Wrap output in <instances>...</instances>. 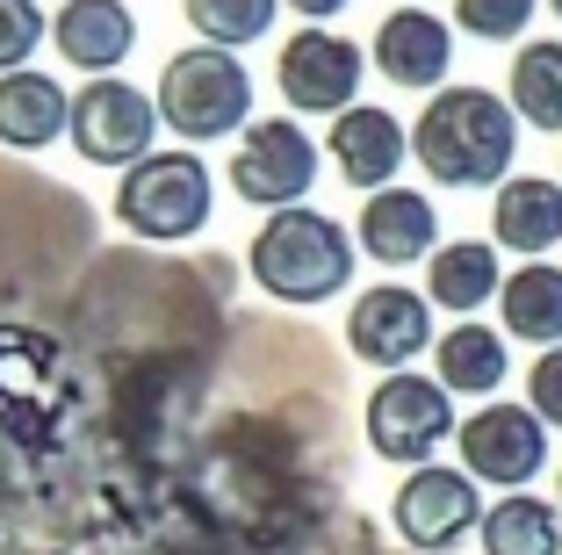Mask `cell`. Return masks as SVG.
Segmentation results:
<instances>
[{"instance_id": "6da1fadb", "label": "cell", "mask_w": 562, "mask_h": 555, "mask_svg": "<svg viewBox=\"0 0 562 555\" xmlns=\"http://www.w3.org/2000/svg\"><path fill=\"white\" fill-rule=\"evenodd\" d=\"M412 159L440 188H505L519 159V115L491 87H440L412 123Z\"/></svg>"}, {"instance_id": "7a4b0ae2", "label": "cell", "mask_w": 562, "mask_h": 555, "mask_svg": "<svg viewBox=\"0 0 562 555\" xmlns=\"http://www.w3.org/2000/svg\"><path fill=\"white\" fill-rule=\"evenodd\" d=\"M353 245H361V238H353L339 217L296 202V210H274L260 231H252L246 275L260 281L274 303L311 311V303H331V296L353 281Z\"/></svg>"}, {"instance_id": "3957f363", "label": "cell", "mask_w": 562, "mask_h": 555, "mask_svg": "<svg viewBox=\"0 0 562 555\" xmlns=\"http://www.w3.org/2000/svg\"><path fill=\"white\" fill-rule=\"evenodd\" d=\"M159 123L181 145H216V137L246 131L252 115V73L238 51H216V44H188L166 58L159 73Z\"/></svg>"}, {"instance_id": "277c9868", "label": "cell", "mask_w": 562, "mask_h": 555, "mask_svg": "<svg viewBox=\"0 0 562 555\" xmlns=\"http://www.w3.org/2000/svg\"><path fill=\"white\" fill-rule=\"evenodd\" d=\"M210 210H216V180L188 145L181 152H151V159H137L131 174L116 180V217H123L131 238L181 245V238H195V231L210 224Z\"/></svg>"}, {"instance_id": "5b68a950", "label": "cell", "mask_w": 562, "mask_h": 555, "mask_svg": "<svg viewBox=\"0 0 562 555\" xmlns=\"http://www.w3.org/2000/svg\"><path fill=\"white\" fill-rule=\"evenodd\" d=\"M361 433L382 462L426 469V462L462 433V419H454V397L440 390V376H412V368H404V376H382L375 390H368Z\"/></svg>"}, {"instance_id": "8992f818", "label": "cell", "mask_w": 562, "mask_h": 555, "mask_svg": "<svg viewBox=\"0 0 562 555\" xmlns=\"http://www.w3.org/2000/svg\"><path fill=\"white\" fill-rule=\"evenodd\" d=\"M483 490L469 469H447V462H426V469H412L397 484V498H390V520H397L404 548L418 555H454L469 534H483Z\"/></svg>"}, {"instance_id": "52a82bcc", "label": "cell", "mask_w": 562, "mask_h": 555, "mask_svg": "<svg viewBox=\"0 0 562 555\" xmlns=\"http://www.w3.org/2000/svg\"><path fill=\"white\" fill-rule=\"evenodd\" d=\"M317 159L325 152L311 145L296 115H260V123H246V137L232 152V188L252 210H296L317 180Z\"/></svg>"}, {"instance_id": "ba28073f", "label": "cell", "mask_w": 562, "mask_h": 555, "mask_svg": "<svg viewBox=\"0 0 562 555\" xmlns=\"http://www.w3.org/2000/svg\"><path fill=\"white\" fill-rule=\"evenodd\" d=\"M426 346H440L432 332V296L426 289H404V281H375V289L353 296L347 311V354L382 368V376H404Z\"/></svg>"}, {"instance_id": "9c48e42d", "label": "cell", "mask_w": 562, "mask_h": 555, "mask_svg": "<svg viewBox=\"0 0 562 555\" xmlns=\"http://www.w3.org/2000/svg\"><path fill=\"white\" fill-rule=\"evenodd\" d=\"M361 44L339 30H317V22H303L289 44H281L274 58V80H281V101L296 115H347L353 95H361Z\"/></svg>"}, {"instance_id": "30bf717a", "label": "cell", "mask_w": 562, "mask_h": 555, "mask_svg": "<svg viewBox=\"0 0 562 555\" xmlns=\"http://www.w3.org/2000/svg\"><path fill=\"white\" fill-rule=\"evenodd\" d=\"M454 441H462V469L491 490H527L548 469V425L533 404H497L491 397L462 419Z\"/></svg>"}, {"instance_id": "8fae6325", "label": "cell", "mask_w": 562, "mask_h": 555, "mask_svg": "<svg viewBox=\"0 0 562 555\" xmlns=\"http://www.w3.org/2000/svg\"><path fill=\"white\" fill-rule=\"evenodd\" d=\"M151 131H159V101L137 95L131 80H87L72 95V152L87 166H123L131 174L137 159H151Z\"/></svg>"}, {"instance_id": "7c38bea8", "label": "cell", "mask_w": 562, "mask_h": 555, "mask_svg": "<svg viewBox=\"0 0 562 555\" xmlns=\"http://www.w3.org/2000/svg\"><path fill=\"white\" fill-rule=\"evenodd\" d=\"M325 152H331V166H339V180H347V188L382 196V188H397L404 159H412V131H404L390 109H368V101H353L347 115H331Z\"/></svg>"}, {"instance_id": "4fadbf2b", "label": "cell", "mask_w": 562, "mask_h": 555, "mask_svg": "<svg viewBox=\"0 0 562 555\" xmlns=\"http://www.w3.org/2000/svg\"><path fill=\"white\" fill-rule=\"evenodd\" d=\"M375 73L390 87H412V95H440L447 66H454V30H447L432 8H390L375 30Z\"/></svg>"}, {"instance_id": "5bb4252c", "label": "cell", "mask_w": 562, "mask_h": 555, "mask_svg": "<svg viewBox=\"0 0 562 555\" xmlns=\"http://www.w3.org/2000/svg\"><path fill=\"white\" fill-rule=\"evenodd\" d=\"M50 51L80 66L87 80H109L137 51V15L123 0H66L58 15H50Z\"/></svg>"}, {"instance_id": "9a60e30c", "label": "cell", "mask_w": 562, "mask_h": 555, "mask_svg": "<svg viewBox=\"0 0 562 555\" xmlns=\"http://www.w3.org/2000/svg\"><path fill=\"white\" fill-rule=\"evenodd\" d=\"M361 253L375 267H412L440 253V210L418 188H382L361 202Z\"/></svg>"}, {"instance_id": "2e32d148", "label": "cell", "mask_w": 562, "mask_h": 555, "mask_svg": "<svg viewBox=\"0 0 562 555\" xmlns=\"http://www.w3.org/2000/svg\"><path fill=\"white\" fill-rule=\"evenodd\" d=\"M72 131V95L50 73L22 66V73H0V145L8 152H44Z\"/></svg>"}, {"instance_id": "e0dca14e", "label": "cell", "mask_w": 562, "mask_h": 555, "mask_svg": "<svg viewBox=\"0 0 562 555\" xmlns=\"http://www.w3.org/2000/svg\"><path fill=\"white\" fill-rule=\"evenodd\" d=\"M491 245L541 260L548 245H562V180L548 174H513L491 202Z\"/></svg>"}, {"instance_id": "ac0fdd59", "label": "cell", "mask_w": 562, "mask_h": 555, "mask_svg": "<svg viewBox=\"0 0 562 555\" xmlns=\"http://www.w3.org/2000/svg\"><path fill=\"white\" fill-rule=\"evenodd\" d=\"M426 296H432V311L476 318L491 296H505V267H497V245H491V238H447L440 253L426 260Z\"/></svg>"}, {"instance_id": "d6986e66", "label": "cell", "mask_w": 562, "mask_h": 555, "mask_svg": "<svg viewBox=\"0 0 562 555\" xmlns=\"http://www.w3.org/2000/svg\"><path fill=\"white\" fill-rule=\"evenodd\" d=\"M505 368H513L505 332H491L483 318L447 325L440 346H432V376H440L447 397H483V404H491V390H505Z\"/></svg>"}, {"instance_id": "ffe728a7", "label": "cell", "mask_w": 562, "mask_h": 555, "mask_svg": "<svg viewBox=\"0 0 562 555\" xmlns=\"http://www.w3.org/2000/svg\"><path fill=\"white\" fill-rule=\"evenodd\" d=\"M505 340H527V346H562V267L555 260H527L519 275H505Z\"/></svg>"}, {"instance_id": "44dd1931", "label": "cell", "mask_w": 562, "mask_h": 555, "mask_svg": "<svg viewBox=\"0 0 562 555\" xmlns=\"http://www.w3.org/2000/svg\"><path fill=\"white\" fill-rule=\"evenodd\" d=\"M483 555H562V506L533 498V490H505L483 512Z\"/></svg>"}, {"instance_id": "7402d4cb", "label": "cell", "mask_w": 562, "mask_h": 555, "mask_svg": "<svg viewBox=\"0 0 562 555\" xmlns=\"http://www.w3.org/2000/svg\"><path fill=\"white\" fill-rule=\"evenodd\" d=\"M513 115L533 131L562 137V44H519L513 51Z\"/></svg>"}, {"instance_id": "603a6c76", "label": "cell", "mask_w": 562, "mask_h": 555, "mask_svg": "<svg viewBox=\"0 0 562 555\" xmlns=\"http://www.w3.org/2000/svg\"><path fill=\"white\" fill-rule=\"evenodd\" d=\"M188 30L202 36V44L216 51H238V44H260L267 30H274L281 0H181Z\"/></svg>"}, {"instance_id": "cb8c5ba5", "label": "cell", "mask_w": 562, "mask_h": 555, "mask_svg": "<svg viewBox=\"0 0 562 555\" xmlns=\"http://www.w3.org/2000/svg\"><path fill=\"white\" fill-rule=\"evenodd\" d=\"M533 8L541 0H454V30H469L476 44H513V36H527Z\"/></svg>"}, {"instance_id": "d4e9b609", "label": "cell", "mask_w": 562, "mask_h": 555, "mask_svg": "<svg viewBox=\"0 0 562 555\" xmlns=\"http://www.w3.org/2000/svg\"><path fill=\"white\" fill-rule=\"evenodd\" d=\"M44 36H50L44 0H0V73H22Z\"/></svg>"}, {"instance_id": "484cf974", "label": "cell", "mask_w": 562, "mask_h": 555, "mask_svg": "<svg viewBox=\"0 0 562 555\" xmlns=\"http://www.w3.org/2000/svg\"><path fill=\"white\" fill-rule=\"evenodd\" d=\"M527 404L541 411V425L562 433V346H548V354L527 368Z\"/></svg>"}, {"instance_id": "4316f807", "label": "cell", "mask_w": 562, "mask_h": 555, "mask_svg": "<svg viewBox=\"0 0 562 555\" xmlns=\"http://www.w3.org/2000/svg\"><path fill=\"white\" fill-rule=\"evenodd\" d=\"M281 8H296L303 22H317V30H325V22L339 15V8H347V0H281Z\"/></svg>"}, {"instance_id": "83f0119b", "label": "cell", "mask_w": 562, "mask_h": 555, "mask_svg": "<svg viewBox=\"0 0 562 555\" xmlns=\"http://www.w3.org/2000/svg\"><path fill=\"white\" fill-rule=\"evenodd\" d=\"M397 8H426V0H397Z\"/></svg>"}, {"instance_id": "f1b7e54d", "label": "cell", "mask_w": 562, "mask_h": 555, "mask_svg": "<svg viewBox=\"0 0 562 555\" xmlns=\"http://www.w3.org/2000/svg\"><path fill=\"white\" fill-rule=\"evenodd\" d=\"M548 8H555V22H562V0H548Z\"/></svg>"}, {"instance_id": "f546056e", "label": "cell", "mask_w": 562, "mask_h": 555, "mask_svg": "<svg viewBox=\"0 0 562 555\" xmlns=\"http://www.w3.org/2000/svg\"><path fill=\"white\" fill-rule=\"evenodd\" d=\"M555 506H562V490H555Z\"/></svg>"}]
</instances>
